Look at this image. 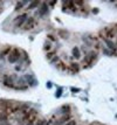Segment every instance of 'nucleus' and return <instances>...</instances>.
I'll return each mask as SVG.
<instances>
[{
  "instance_id": "7ed1b4c3",
  "label": "nucleus",
  "mask_w": 117,
  "mask_h": 125,
  "mask_svg": "<svg viewBox=\"0 0 117 125\" xmlns=\"http://www.w3.org/2000/svg\"><path fill=\"white\" fill-rule=\"evenodd\" d=\"M95 59H96V53L91 52V53H89V54L84 57V62H85V63H88V64H91V63H93V61H94Z\"/></svg>"
},
{
  "instance_id": "6ab92c4d",
  "label": "nucleus",
  "mask_w": 117,
  "mask_h": 125,
  "mask_svg": "<svg viewBox=\"0 0 117 125\" xmlns=\"http://www.w3.org/2000/svg\"><path fill=\"white\" fill-rule=\"evenodd\" d=\"M47 88H48V89L52 88V82H48V83H47Z\"/></svg>"
},
{
  "instance_id": "f257e3e1",
  "label": "nucleus",
  "mask_w": 117,
  "mask_h": 125,
  "mask_svg": "<svg viewBox=\"0 0 117 125\" xmlns=\"http://www.w3.org/2000/svg\"><path fill=\"white\" fill-rule=\"evenodd\" d=\"M20 59V52L19 49H13L12 52H10L8 54V62L10 63H15Z\"/></svg>"
},
{
  "instance_id": "f8f14e48",
  "label": "nucleus",
  "mask_w": 117,
  "mask_h": 125,
  "mask_svg": "<svg viewBox=\"0 0 117 125\" xmlns=\"http://www.w3.org/2000/svg\"><path fill=\"white\" fill-rule=\"evenodd\" d=\"M35 125H47V120L46 119H40V120H38V123Z\"/></svg>"
},
{
  "instance_id": "20e7f679",
  "label": "nucleus",
  "mask_w": 117,
  "mask_h": 125,
  "mask_svg": "<svg viewBox=\"0 0 117 125\" xmlns=\"http://www.w3.org/2000/svg\"><path fill=\"white\" fill-rule=\"evenodd\" d=\"M68 120H70V116L69 115H64V116H62L61 118L56 119V125H63L66 124Z\"/></svg>"
},
{
  "instance_id": "2eb2a0df",
  "label": "nucleus",
  "mask_w": 117,
  "mask_h": 125,
  "mask_svg": "<svg viewBox=\"0 0 117 125\" xmlns=\"http://www.w3.org/2000/svg\"><path fill=\"white\" fill-rule=\"evenodd\" d=\"M61 94H62V89L60 88V89H59V91H57V93L55 94V96H56L57 98H59V97H61Z\"/></svg>"
},
{
  "instance_id": "1a4fd4ad",
  "label": "nucleus",
  "mask_w": 117,
  "mask_h": 125,
  "mask_svg": "<svg viewBox=\"0 0 117 125\" xmlns=\"http://www.w3.org/2000/svg\"><path fill=\"white\" fill-rule=\"evenodd\" d=\"M104 42H106V44L108 46V48H109V49H114V48H115V44H114V42H112L110 39H104Z\"/></svg>"
},
{
  "instance_id": "423d86ee",
  "label": "nucleus",
  "mask_w": 117,
  "mask_h": 125,
  "mask_svg": "<svg viewBox=\"0 0 117 125\" xmlns=\"http://www.w3.org/2000/svg\"><path fill=\"white\" fill-rule=\"evenodd\" d=\"M47 12H48V6H47V4H42V5H41V8L38 11V15L43 16L45 14H47Z\"/></svg>"
},
{
  "instance_id": "a211bd4d",
  "label": "nucleus",
  "mask_w": 117,
  "mask_h": 125,
  "mask_svg": "<svg viewBox=\"0 0 117 125\" xmlns=\"http://www.w3.org/2000/svg\"><path fill=\"white\" fill-rule=\"evenodd\" d=\"M45 49H46V50H49V49H50V46H49V44L46 43V44H45Z\"/></svg>"
},
{
  "instance_id": "6e6552de",
  "label": "nucleus",
  "mask_w": 117,
  "mask_h": 125,
  "mask_svg": "<svg viewBox=\"0 0 117 125\" xmlns=\"http://www.w3.org/2000/svg\"><path fill=\"white\" fill-rule=\"evenodd\" d=\"M72 52H73L74 57H76V59H80V57H81V52H80V49H78L77 47H74Z\"/></svg>"
},
{
  "instance_id": "9d476101",
  "label": "nucleus",
  "mask_w": 117,
  "mask_h": 125,
  "mask_svg": "<svg viewBox=\"0 0 117 125\" xmlns=\"http://www.w3.org/2000/svg\"><path fill=\"white\" fill-rule=\"evenodd\" d=\"M106 38H114L115 36V32L112 31L111 28H106Z\"/></svg>"
},
{
  "instance_id": "f3484780",
  "label": "nucleus",
  "mask_w": 117,
  "mask_h": 125,
  "mask_svg": "<svg viewBox=\"0 0 117 125\" xmlns=\"http://www.w3.org/2000/svg\"><path fill=\"white\" fill-rule=\"evenodd\" d=\"M0 125H11V124H10V120H8V122H4V123H0Z\"/></svg>"
},
{
  "instance_id": "dca6fc26",
  "label": "nucleus",
  "mask_w": 117,
  "mask_h": 125,
  "mask_svg": "<svg viewBox=\"0 0 117 125\" xmlns=\"http://www.w3.org/2000/svg\"><path fill=\"white\" fill-rule=\"evenodd\" d=\"M26 125H35V124H34V120H28Z\"/></svg>"
},
{
  "instance_id": "f03ea898",
  "label": "nucleus",
  "mask_w": 117,
  "mask_h": 125,
  "mask_svg": "<svg viewBox=\"0 0 117 125\" xmlns=\"http://www.w3.org/2000/svg\"><path fill=\"white\" fill-rule=\"evenodd\" d=\"M27 19H28V15L26 14V13H23V14H21V15L17 16V18H15V21H14L15 22V26H17V27H20L23 22H26Z\"/></svg>"
},
{
  "instance_id": "ddd939ff",
  "label": "nucleus",
  "mask_w": 117,
  "mask_h": 125,
  "mask_svg": "<svg viewBox=\"0 0 117 125\" xmlns=\"http://www.w3.org/2000/svg\"><path fill=\"white\" fill-rule=\"evenodd\" d=\"M64 125H77L76 124V120H74V119H70V120H68L67 123Z\"/></svg>"
},
{
  "instance_id": "0eeeda50",
  "label": "nucleus",
  "mask_w": 117,
  "mask_h": 125,
  "mask_svg": "<svg viewBox=\"0 0 117 125\" xmlns=\"http://www.w3.org/2000/svg\"><path fill=\"white\" fill-rule=\"evenodd\" d=\"M59 112H60L62 116H64V115H69L70 114V106H69V105H63V106L60 108Z\"/></svg>"
},
{
  "instance_id": "39448f33",
  "label": "nucleus",
  "mask_w": 117,
  "mask_h": 125,
  "mask_svg": "<svg viewBox=\"0 0 117 125\" xmlns=\"http://www.w3.org/2000/svg\"><path fill=\"white\" fill-rule=\"evenodd\" d=\"M35 26V20H34V18H28L27 20H26V26H25V29H32L34 28Z\"/></svg>"
},
{
  "instance_id": "4468645a",
  "label": "nucleus",
  "mask_w": 117,
  "mask_h": 125,
  "mask_svg": "<svg viewBox=\"0 0 117 125\" xmlns=\"http://www.w3.org/2000/svg\"><path fill=\"white\" fill-rule=\"evenodd\" d=\"M25 4H26V2H20V4H18L17 7H15V11H19V10H20V8H21V7L25 5Z\"/></svg>"
},
{
  "instance_id": "9b49d317",
  "label": "nucleus",
  "mask_w": 117,
  "mask_h": 125,
  "mask_svg": "<svg viewBox=\"0 0 117 125\" xmlns=\"http://www.w3.org/2000/svg\"><path fill=\"white\" fill-rule=\"evenodd\" d=\"M40 2L36 0V1H33V2H31L29 5H28V10H34L35 7H38V5H39Z\"/></svg>"
}]
</instances>
